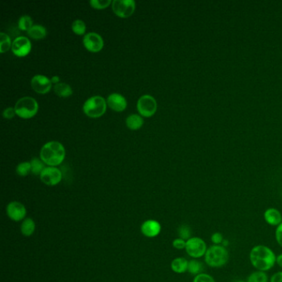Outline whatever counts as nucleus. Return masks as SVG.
Returning a JSON list of instances; mask_svg holds the SVG:
<instances>
[{"label":"nucleus","instance_id":"15","mask_svg":"<svg viewBox=\"0 0 282 282\" xmlns=\"http://www.w3.org/2000/svg\"><path fill=\"white\" fill-rule=\"evenodd\" d=\"M107 105L111 109L117 111V112H122L127 108L128 104H127V100L123 95L118 93H113L108 95V99H107Z\"/></svg>","mask_w":282,"mask_h":282},{"label":"nucleus","instance_id":"25","mask_svg":"<svg viewBox=\"0 0 282 282\" xmlns=\"http://www.w3.org/2000/svg\"><path fill=\"white\" fill-rule=\"evenodd\" d=\"M34 26V22L31 17L29 15H23L18 20V28L23 31L29 32Z\"/></svg>","mask_w":282,"mask_h":282},{"label":"nucleus","instance_id":"19","mask_svg":"<svg viewBox=\"0 0 282 282\" xmlns=\"http://www.w3.org/2000/svg\"><path fill=\"white\" fill-rule=\"evenodd\" d=\"M144 121L139 114H131L126 118V125L129 129L137 130L143 125Z\"/></svg>","mask_w":282,"mask_h":282},{"label":"nucleus","instance_id":"37","mask_svg":"<svg viewBox=\"0 0 282 282\" xmlns=\"http://www.w3.org/2000/svg\"><path fill=\"white\" fill-rule=\"evenodd\" d=\"M277 264L282 269V253L277 256Z\"/></svg>","mask_w":282,"mask_h":282},{"label":"nucleus","instance_id":"27","mask_svg":"<svg viewBox=\"0 0 282 282\" xmlns=\"http://www.w3.org/2000/svg\"><path fill=\"white\" fill-rule=\"evenodd\" d=\"M177 232H178L179 238L184 239L185 241H187L190 238H192L191 237L192 231H191L190 226L187 225V224H182V225L179 226Z\"/></svg>","mask_w":282,"mask_h":282},{"label":"nucleus","instance_id":"34","mask_svg":"<svg viewBox=\"0 0 282 282\" xmlns=\"http://www.w3.org/2000/svg\"><path fill=\"white\" fill-rule=\"evenodd\" d=\"M275 238H276V241H277L278 245L282 247V223L276 228Z\"/></svg>","mask_w":282,"mask_h":282},{"label":"nucleus","instance_id":"39","mask_svg":"<svg viewBox=\"0 0 282 282\" xmlns=\"http://www.w3.org/2000/svg\"><path fill=\"white\" fill-rule=\"evenodd\" d=\"M247 282V281L246 282H244V281H238V282Z\"/></svg>","mask_w":282,"mask_h":282},{"label":"nucleus","instance_id":"5","mask_svg":"<svg viewBox=\"0 0 282 282\" xmlns=\"http://www.w3.org/2000/svg\"><path fill=\"white\" fill-rule=\"evenodd\" d=\"M16 114L23 118H33L38 110V104L33 97L25 96L18 100L14 106Z\"/></svg>","mask_w":282,"mask_h":282},{"label":"nucleus","instance_id":"32","mask_svg":"<svg viewBox=\"0 0 282 282\" xmlns=\"http://www.w3.org/2000/svg\"><path fill=\"white\" fill-rule=\"evenodd\" d=\"M211 240L213 243V245H222L225 239L223 238V234L219 232H215L211 235Z\"/></svg>","mask_w":282,"mask_h":282},{"label":"nucleus","instance_id":"23","mask_svg":"<svg viewBox=\"0 0 282 282\" xmlns=\"http://www.w3.org/2000/svg\"><path fill=\"white\" fill-rule=\"evenodd\" d=\"M269 280L267 272L256 270L249 275L247 282H269Z\"/></svg>","mask_w":282,"mask_h":282},{"label":"nucleus","instance_id":"20","mask_svg":"<svg viewBox=\"0 0 282 282\" xmlns=\"http://www.w3.org/2000/svg\"><path fill=\"white\" fill-rule=\"evenodd\" d=\"M205 270V264L199 259H191L189 261L187 272L193 276L203 273Z\"/></svg>","mask_w":282,"mask_h":282},{"label":"nucleus","instance_id":"17","mask_svg":"<svg viewBox=\"0 0 282 282\" xmlns=\"http://www.w3.org/2000/svg\"><path fill=\"white\" fill-rule=\"evenodd\" d=\"M188 264H189V261L185 257H176L174 260H172L171 268L175 273L182 274L187 272Z\"/></svg>","mask_w":282,"mask_h":282},{"label":"nucleus","instance_id":"35","mask_svg":"<svg viewBox=\"0 0 282 282\" xmlns=\"http://www.w3.org/2000/svg\"><path fill=\"white\" fill-rule=\"evenodd\" d=\"M16 114L15 108L13 107H8L6 108L3 112V118L6 119H11L14 117Z\"/></svg>","mask_w":282,"mask_h":282},{"label":"nucleus","instance_id":"28","mask_svg":"<svg viewBox=\"0 0 282 282\" xmlns=\"http://www.w3.org/2000/svg\"><path fill=\"white\" fill-rule=\"evenodd\" d=\"M71 29L77 35H83L86 31V25L84 21L76 19L72 23Z\"/></svg>","mask_w":282,"mask_h":282},{"label":"nucleus","instance_id":"6","mask_svg":"<svg viewBox=\"0 0 282 282\" xmlns=\"http://www.w3.org/2000/svg\"><path fill=\"white\" fill-rule=\"evenodd\" d=\"M185 250L192 259H200L205 256L208 246L206 242L200 237H192L186 241Z\"/></svg>","mask_w":282,"mask_h":282},{"label":"nucleus","instance_id":"3","mask_svg":"<svg viewBox=\"0 0 282 282\" xmlns=\"http://www.w3.org/2000/svg\"><path fill=\"white\" fill-rule=\"evenodd\" d=\"M205 264L212 268H221L224 267L229 260V252L223 245H212L208 247L205 256Z\"/></svg>","mask_w":282,"mask_h":282},{"label":"nucleus","instance_id":"7","mask_svg":"<svg viewBox=\"0 0 282 282\" xmlns=\"http://www.w3.org/2000/svg\"><path fill=\"white\" fill-rule=\"evenodd\" d=\"M139 113L144 117H151L156 113L157 108V101L150 95H144L139 98L137 103Z\"/></svg>","mask_w":282,"mask_h":282},{"label":"nucleus","instance_id":"14","mask_svg":"<svg viewBox=\"0 0 282 282\" xmlns=\"http://www.w3.org/2000/svg\"><path fill=\"white\" fill-rule=\"evenodd\" d=\"M162 225L157 220L155 219H147L144 221L141 225V234L146 238H156L161 234Z\"/></svg>","mask_w":282,"mask_h":282},{"label":"nucleus","instance_id":"16","mask_svg":"<svg viewBox=\"0 0 282 282\" xmlns=\"http://www.w3.org/2000/svg\"><path fill=\"white\" fill-rule=\"evenodd\" d=\"M264 220L267 224L272 227H278L282 223V213L276 208H268L265 211Z\"/></svg>","mask_w":282,"mask_h":282},{"label":"nucleus","instance_id":"33","mask_svg":"<svg viewBox=\"0 0 282 282\" xmlns=\"http://www.w3.org/2000/svg\"><path fill=\"white\" fill-rule=\"evenodd\" d=\"M172 246L174 247L175 248L177 249V250H183V249H185L186 241L184 239H180V238H177L172 242Z\"/></svg>","mask_w":282,"mask_h":282},{"label":"nucleus","instance_id":"11","mask_svg":"<svg viewBox=\"0 0 282 282\" xmlns=\"http://www.w3.org/2000/svg\"><path fill=\"white\" fill-rule=\"evenodd\" d=\"M11 48L13 54L17 57H25L31 51V41L26 36H18L13 40Z\"/></svg>","mask_w":282,"mask_h":282},{"label":"nucleus","instance_id":"22","mask_svg":"<svg viewBox=\"0 0 282 282\" xmlns=\"http://www.w3.org/2000/svg\"><path fill=\"white\" fill-rule=\"evenodd\" d=\"M28 34L32 38L39 40V39L44 38L46 36L47 32H46V28L43 26L36 24L32 27V29L28 32Z\"/></svg>","mask_w":282,"mask_h":282},{"label":"nucleus","instance_id":"2","mask_svg":"<svg viewBox=\"0 0 282 282\" xmlns=\"http://www.w3.org/2000/svg\"><path fill=\"white\" fill-rule=\"evenodd\" d=\"M66 157L65 147L61 142L51 141L44 144L40 151V158L45 164L56 167L62 163Z\"/></svg>","mask_w":282,"mask_h":282},{"label":"nucleus","instance_id":"4","mask_svg":"<svg viewBox=\"0 0 282 282\" xmlns=\"http://www.w3.org/2000/svg\"><path fill=\"white\" fill-rule=\"evenodd\" d=\"M106 100L100 95L89 98L83 105V111L90 118H99L106 113Z\"/></svg>","mask_w":282,"mask_h":282},{"label":"nucleus","instance_id":"21","mask_svg":"<svg viewBox=\"0 0 282 282\" xmlns=\"http://www.w3.org/2000/svg\"><path fill=\"white\" fill-rule=\"evenodd\" d=\"M53 90L56 93V95L61 97H69L73 94L72 88L67 83H58L54 85Z\"/></svg>","mask_w":282,"mask_h":282},{"label":"nucleus","instance_id":"12","mask_svg":"<svg viewBox=\"0 0 282 282\" xmlns=\"http://www.w3.org/2000/svg\"><path fill=\"white\" fill-rule=\"evenodd\" d=\"M51 79L43 74H36L32 78L31 86L34 91L38 94H46L51 89Z\"/></svg>","mask_w":282,"mask_h":282},{"label":"nucleus","instance_id":"31","mask_svg":"<svg viewBox=\"0 0 282 282\" xmlns=\"http://www.w3.org/2000/svg\"><path fill=\"white\" fill-rule=\"evenodd\" d=\"M193 282H216L215 279L208 273H200L194 277Z\"/></svg>","mask_w":282,"mask_h":282},{"label":"nucleus","instance_id":"1","mask_svg":"<svg viewBox=\"0 0 282 282\" xmlns=\"http://www.w3.org/2000/svg\"><path fill=\"white\" fill-rule=\"evenodd\" d=\"M249 260L256 271L267 272L277 264V255L269 247L256 245L251 249Z\"/></svg>","mask_w":282,"mask_h":282},{"label":"nucleus","instance_id":"24","mask_svg":"<svg viewBox=\"0 0 282 282\" xmlns=\"http://www.w3.org/2000/svg\"><path fill=\"white\" fill-rule=\"evenodd\" d=\"M31 167H32V173L34 175H41V172H43V170L46 168L45 167V163L42 162V160L39 159V158H33L31 160Z\"/></svg>","mask_w":282,"mask_h":282},{"label":"nucleus","instance_id":"13","mask_svg":"<svg viewBox=\"0 0 282 282\" xmlns=\"http://www.w3.org/2000/svg\"><path fill=\"white\" fill-rule=\"evenodd\" d=\"M83 44L85 48L92 52L101 51L104 46L102 36L96 33H89L85 34L83 38Z\"/></svg>","mask_w":282,"mask_h":282},{"label":"nucleus","instance_id":"38","mask_svg":"<svg viewBox=\"0 0 282 282\" xmlns=\"http://www.w3.org/2000/svg\"><path fill=\"white\" fill-rule=\"evenodd\" d=\"M51 83H54L55 85H57L60 83V77L58 75H54V76L51 77Z\"/></svg>","mask_w":282,"mask_h":282},{"label":"nucleus","instance_id":"26","mask_svg":"<svg viewBox=\"0 0 282 282\" xmlns=\"http://www.w3.org/2000/svg\"><path fill=\"white\" fill-rule=\"evenodd\" d=\"M12 42L11 39L7 34L4 33H0V52L3 53L6 51H8V49L12 47Z\"/></svg>","mask_w":282,"mask_h":282},{"label":"nucleus","instance_id":"29","mask_svg":"<svg viewBox=\"0 0 282 282\" xmlns=\"http://www.w3.org/2000/svg\"><path fill=\"white\" fill-rule=\"evenodd\" d=\"M16 172L20 176H26L32 172L31 163L29 162H23L18 164L16 168Z\"/></svg>","mask_w":282,"mask_h":282},{"label":"nucleus","instance_id":"9","mask_svg":"<svg viewBox=\"0 0 282 282\" xmlns=\"http://www.w3.org/2000/svg\"><path fill=\"white\" fill-rule=\"evenodd\" d=\"M6 213L11 220L20 222L26 218L27 209L23 203L19 201H11L6 207Z\"/></svg>","mask_w":282,"mask_h":282},{"label":"nucleus","instance_id":"10","mask_svg":"<svg viewBox=\"0 0 282 282\" xmlns=\"http://www.w3.org/2000/svg\"><path fill=\"white\" fill-rule=\"evenodd\" d=\"M40 179L45 185L54 186L62 181V173L57 167H47L41 172Z\"/></svg>","mask_w":282,"mask_h":282},{"label":"nucleus","instance_id":"18","mask_svg":"<svg viewBox=\"0 0 282 282\" xmlns=\"http://www.w3.org/2000/svg\"><path fill=\"white\" fill-rule=\"evenodd\" d=\"M36 230V223L31 218H26L21 223L20 231L24 237H31Z\"/></svg>","mask_w":282,"mask_h":282},{"label":"nucleus","instance_id":"30","mask_svg":"<svg viewBox=\"0 0 282 282\" xmlns=\"http://www.w3.org/2000/svg\"><path fill=\"white\" fill-rule=\"evenodd\" d=\"M113 3L111 0H90V4L91 7L96 9H103L107 8Z\"/></svg>","mask_w":282,"mask_h":282},{"label":"nucleus","instance_id":"8","mask_svg":"<svg viewBox=\"0 0 282 282\" xmlns=\"http://www.w3.org/2000/svg\"><path fill=\"white\" fill-rule=\"evenodd\" d=\"M136 3L134 0H113L112 9L120 18H128L134 13Z\"/></svg>","mask_w":282,"mask_h":282},{"label":"nucleus","instance_id":"36","mask_svg":"<svg viewBox=\"0 0 282 282\" xmlns=\"http://www.w3.org/2000/svg\"><path fill=\"white\" fill-rule=\"evenodd\" d=\"M269 282H282V271L276 272L270 278Z\"/></svg>","mask_w":282,"mask_h":282}]
</instances>
